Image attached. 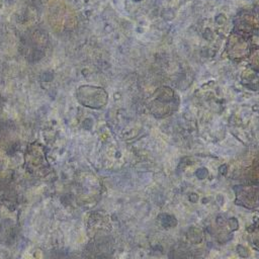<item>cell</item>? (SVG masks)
Here are the masks:
<instances>
[{"label":"cell","instance_id":"obj_1","mask_svg":"<svg viewBox=\"0 0 259 259\" xmlns=\"http://www.w3.org/2000/svg\"><path fill=\"white\" fill-rule=\"evenodd\" d=\"M107 92L95 85H82L76 91L77 100L84 106L100 108L107 102Z\"/></svg>","mask_w":259,"mask_h":259},{"label":"cell","instance_id":"obj_2","mask_svg":"<svg viewBox=\"0 0 259 259\" xmlns=\"http://www.w3.org/2000/svg\"><path fill=\"white\" fill-rule=\"evenodd\" d=\"M235 47H236V49L232 50L235 57L244 56L248 50L246 40L238 35H235L233 38H230V41H229V48H235Z\"/></svg>","mask_w":259,"mask_h":259}]
</instances>
